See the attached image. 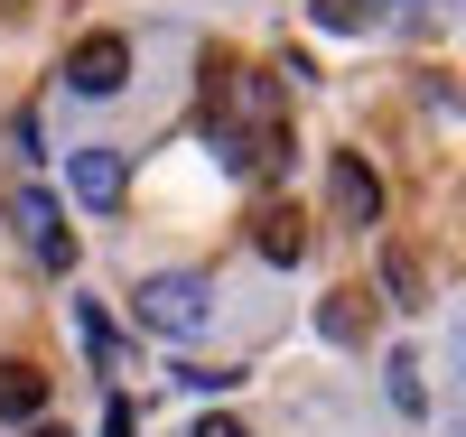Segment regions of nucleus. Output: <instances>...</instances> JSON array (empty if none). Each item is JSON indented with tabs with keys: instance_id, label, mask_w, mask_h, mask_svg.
I'll return each instance as SVG.
<instances>
[{
	"instance_id": "7ed1b4c3",
	"label": "nucleus",
	"mask_w": 466,
	"mask_h": 437,
	"mask_svg": "<svg viewBox=\"0 0 466 437\" xmlns=\"http://www.w3.org/2000/svg\"><path fill=\"white\" fill-rule=\"evenodd\" d=\"M327 205L355 223V233H364V223H382V186H373V168H364L355 149H336V158H327Z\"/></svg>"
},
{
	"instance_id": "0eeeda50",
	"label": "nucleus",
	"mask_w": 466,
	"mask_h": 437,
	"mask_svg": "<svg viewBox=\"0 0 466 437\" xmlns=\"http://www.w3.org/2000/svg\"><path fill=\"white\" fill-rule=\"evenodd\" d=\"M252 243H261V261H280V270H299V261H308V223H299L289 205H270V214L252 223Z\"/></svg>"
},
{
	"instance_id": "39448f33",
	"label": "nucleus",
	"mask_w": 466,
	"mask_h": 437,
	"mask_svg": "<svg viewBox=\"0 0 466 437\" xmlns=\"http://www.w3.org/2000/svg\"><path fill=\"white\" fill-rule=\"evenodd\" d=\"M66 177H75V195H85L94 214H112V205H122V186H131L122 149H75V158H66Z\"/></svg>"
},
{
	"instance_id": "1a4fd4ad",
	"label": "nucleus",
	"mask_w": 466,
	"mask_h": 437,
	"mask_svg": "<svg viewBox=\"0 0 466 437\" xmlns=\"http://www.w3.org/2000/svg\"><path fill=\"white\" fill-rule=\"evenodd\" d=\"M373 10H382V0H318V28L355 37V28H373Z\"/></svg>"
},
{
	"instance_id": "9b49d317",
	"label": "nucleus",
	"mask_w": 466,
	"mask_h": 437,
	"mask_svg": "<svg viewBox=\"0 0 466 437\" xmlns=\"http://www.w3.org/2000/svg\"><path fill=\"white\" fill-rule=\"evenodd\" d=\"M392 410H410V419L430 410V391H420V372H410V363H392Z\"/></svg>"
},
{
	"instance_id": "9d476101",
	"label": "nucleus",
	"mask_w": 466,
	"mask_h": 437,
	"mask_svg": "<svg viewBox=\"0 0 466 437\" xmlns=\"http://www.w3.org/2000/svg\"><path fill=\"white\" fill-rule=\"evenodd\" d=\"M318 326H327L336 344H364V298H327V307H318Z\"/></svg>"
},
{
	"instance_id": "ddd939ff",
	"label": "nucleus",
	"mask_w": 466,
	"mask_h": 437,
	"mask_svg": "<svg viewBox=\"0 0 466 437\" xmlns=\"http://www.w3.org/2000/svg\"><path fill=\"white\" fill-rule=\"evenodd\" d=\"M103 437H131V401L122 391H103Z\"/></svg>"
},
{
	"instance_id": "423d86ee",
	"label": "nucleus",
	"mask_w": 466,
	"mask_h": 437,
	"mask_svg": "<svg viewBox=\"0 0 466 437\" xmlns=\"http://www.w3.org/2000/svg\"><path fill=\"white\" fill-rule=\"evenodd\" d=\"M37 410H47V372H37V363H0V419L28 428Z\"/></svg>"
},
{
	"instance_id": "2eb2a0df",
	"label": "nucleus",
	"mask_w": 466,
	"mask_h": 437,
	"mask_svg": "<svg viewBox=\"0 0 466 437\" xmlns=\"http://www.w3.org/2000/svg\"><path fill=\"white\" fill-rule=\"evenodd\" d=\"M28 437H66V428H47V419H28Z\"/></svg>"
},
{
	"instance_id": "f257e3e1",
	"label": "nucleus",
	"mask_w": 466,
	"mask_h": 437,
	"mask_svg": "<svg viewBox=\"0 0 466 437\" xmlns=\"http://www.w3.org/2000/svg\"><path fill=\"white\" fill-rule=\"evenodd\" d=\"M140 326L149 335H197L206 326V316H215V289L197 280V270H159V280H140Z\"/></svg>"
},
{
	"instance_id": "f8f14e48",
	"label": "nucleus",
	"mask_w": 466,
	"mask_h": 437,
	"mask_svg": "<svg viewBox=\"0 0 466 437\" xmlns=\"http://www.w3.org/2000/svg\"><path fill=\"white\" fill-rule=\"evenodd\" d=\"M177 382H187V391H233V382H243V372H233V363H187Z\"/></svg>"
},
{
	"instance_id": "20e7f679",
	"label": "nucleus",
	"mask_w": 466,
	"mask_h": 437,
	"mask_svg": "<svg viewBox=\"0 0 466 437\" xmlns=\"http://www.w3.org/2000/svg\"><path fill=\"white\" fill-rule=\"evenodd\" d=\"M10 214H19V233H28V252L47 261V270H75V233H66V214H56V195H47V186H28V195H19Z\"/></svg>"
},
{
	"instance_id": "6e6552de",
	"label": "nucleus",
	"mask_w": 466,
	"mask_h": 437,
	"mask_svg": "<svg viewBox=\"0 0 466 437\" xmlns=\"http://www.w3.org/2000/svg\"><path fill=\"white\" fill-rule=\"evenodd\" d=\"M75 335H85V353H94V363H103V372H122V335H112V316H103L94 298H85V307H75Z\"/></svg>"
},
{
	"instance_id": "f03ea898",
	"label": "nucleus",
	"mask_w": 466,
	"mask_h": 437,
	"mask_svg": "<svg viewBox=\"0 0 466 437\" xmlns=\"http://www.w3.org/2000/svg\"><path fill=\"white\" fill-rule=\"evenodd\" d=\"M122 84H131V37L94 28V37H75V47H66V94L103 103V94H122Z\"/></svg>"
},
{
	"instance_id": "4468645a",
	"label": "nucleus",
	"mask_w": 466,
	"mask_h": 437,
	"mask_svg": "<svg viewBox=\"0 0 466 437\" xmlns=\"http://www.w3.org/2000/svg\"><path fill=\"white\" fill-rule=\"evenodd\" d=\"M197 437H243V419H197Z\"/></svg>"
}]
</instances>
